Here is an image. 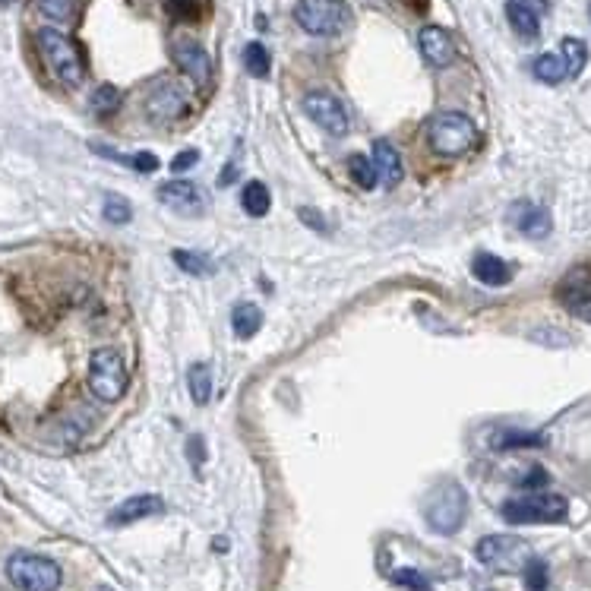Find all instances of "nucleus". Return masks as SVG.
Here are the masks:
<instances>
[{
    "label": "nucleus",
    "mask_w": 591,
    "mask_h": 591,
    "mask_svg": "<svg viewBox=\"0 0 591 591\" xmlns=\"http://www.w3.org/2000/svg\"><path fill=\"white\" fill-rule=\"evenodd\" d=\"M174 263L190 275H212V260L203 253H190V250H174Z\"/></svg>",
    "instance_id": "29"
},
{
    "label": "nucleus",
    "mask_w": 591,
    "mask_h": 591,
    "mask_svg": "<svg viewBox=\"0 0 591 591\" xmlns=\"http://www.w3.org/2000/svg\"><path fill=\"white\" fill-rule=\"evenodd\" d=\"M506 19L522 38H538L541 35V13L531 10L528 4H522V0H509V4H506Z\"/></svg>",
    "instance_id": "19"
},
{
    "label": "nucleus",
    "mask_w": 591,
    "mask_h": 591,
    "mask_svg": "<svg viewBox=\"0 0 591 591\" xmlns=\"http://www.w3.org/2000/svg\"><path fill=\"white\" fill-rule=\"evenodd\" d=\"M392 582H396L399 588H408V591H433L427 576L418 573V569H396V573H392Z\"/></svg>",
    "instance_id": "33"
},
{
    "label": "nucleus",
    "mask_w": 591,
    "mask_h": 591,
    "mask_svg": "<svg viewBox=\"0 0 591 591\" xmlns=\"http://www.w3.org/2000/svg\"><path fill=\"white\" fill-rule=\"evenodd\" d=\"M196 162H200V152H196V149H184V152H177L174 159H171V171H174V174H184V171H190Z\"/></svg>",
    "instance_id": "35"
},
{
    "label": "nucleus",
    "mask_w": 591,
    "mask_h": 591,
    "mask_svg": "<svg viewBox=\"0 0 591 591\" xmlns=\"http://www.w3.org/2000/svg\"><path fill=\"white\" fill-rule=\"evenodd\" d=\"M373 162H377L380 184H383V187H396V184L402 181V174H405V168H402V155H399V149L392 146V143H386V140H377V143H373Z\"/></svg>",
    "instance_id": "17"
},
{
    "label": "nucleus",
    "mask_w": 591,
    "mask_h": 591,
    "mask_svg": "<svg viewBox=\"0 0 591 591\" xmlns=\"http://www.w3.org/2000/svg\"><path fill=\"white\" fill-rule=\"evenodd\" d=\"M471 272H475L478 282H484L490 288L509 285V279H512L509 263L500 260V256H494V253H475V260H471Z\"/></svg>",
    "instance_id": "18"
},
{
    "label": "nucleus",
    "mask_w": 591,
    "mask_h": 591,
    "mask_svg": "<svg viewBox=\"0 0 591 591\" xmlns=\"http://www.w3.org/2000/svg\"><path fill=\"white\" fill-rule=\"evenodd\" d=\"M509 222H512V228H519L525 238H531V241L547 238L550 228H554V222H550V212L535 206V203H516L509 209Z\"/></svg>",
    "instance_id": "16"
},
{
    "label": "nucleus",
    "mask_w": 591,
    "mask_h": 591,
    "mask_svg": "<svg viewBox=\"0 0 591 591\" xmlns=\"http://www.w3.org/2000/svg\"><path fill=\"white\" fill-rule=\"evenodd\" d=\"M348 174H351V181L358 184L361 190H367V193L380 184L377 162H373L370 155H361V152H351L348 155Z\"/></svg>",
    "instance_id": "21"
},
{
    "label": "nucleus",
    "mask_w": 591,
    "mask_h": 591,
    "mask_svg": "<svg viewBox=\"0 0 591 591\" xmlns=\"http://www.w3.org/2000/svg\"><path fill=\"white\" fill-rule=\"evenodd\" d=\"M159 203L168 206L177 215H187V219H196V215L206 212V196L203 190L190 184V181H168L159 187Z\"/></svg>",
    "instance_id": "12"
},
{
    "label": "nucleus",
    "mask_w": 591,
    "mask_h": 591,
    "mask_svg": "<svg viewBox=\"0 0 591 591\" xmlns=\"http://www.w3.org/2000/svg\"><path fill=\"white\" fill-rule=\"evenodd\" d=\"M241 206H244V212L250 215V219H263V215L269 212V206H272V193H269V187L260 184V181L244 184V190H241Z\"/></svg>",
    "instance_id": "22"
},
{
    "label": "nucleus",
    "mask_w": 591,
    "mask_h": 591,
    "mask_svg": "<svg viewBox=\"0 0 591 591\" xmlns=\"http://www.w3.org/2000/svg\"><path fill=\"white\" fill-rule=\"evenodd\" d=\"M187 108H190L187 95L174 83H159L146 98V111L155 117V121H174V117L187 114Z\"/></svg>",
    "instance_id": "14"
},
{
    "label": "nucleus",
    "mask_w": 591,
    "mask_h": 591,
    "mask_svg": "<svg viewBox=\"0 0 591 591\" xmlns=\"http://www.w3.org/2000/svg\"><path fill=\"white\" fill-rule=\"evenodd\" d=\"M102 215H105V219H108L111 225H127V222L133 219V209H130V203L124 200V196L111 193V196H105Z\"/></svg>",
    "instance_id": "30"
},
{
    "label": "nucleus",
    "mask_w": 591,
    "mask_h": 591,
    "mask_svg": "<svg viewBox=\"0 0 591 591\" xmlns=\"http://www.w3.org/2000/svg\"><path fill=\"white\" fill-rule=\"evenodd\" d=\"M168 10L177 19H193L196 16V0H168Z\"/></svg>",
    "instance_id": "36"
},
{
    "label": "nucleus",
    "mask_w": 591,
    "mask_h": 591,
    "mask_svg": "<svg viewBox=\"0 0 591 591\" xmlns=\"http://www.w3.org/2000/svg\"><path fill=\"white\" fill-rule=\"evenodd\" d=\"M7 579L19 591H57L64 582L61 566L42 554H29V550H16L7 560Z\"/></svg>",
    "instance_id": "4"
},
{
    "label": "nucleus",
    "mask_w": 591,
    "mask_h": 591,
    "mask_svg": "<svg viewBox=\"0 0 591 591\" xmlns=\"http://www.w3.org/2000/svg\"><path fill=\"white\" fill-rule=\"evenodd\" d=\"M522 4H528L531 10H538V13H547L550 10V0H522Z\"/></svg>",
    "instance_id": "39"
},
{
    "label": "nucleus",
    "mask_w": 591,
    "mask_h": 591,
    "mask_svg": "<svg viewBox=\"0 0 591 591\" xmlns=\"http://www.w3.org/2000/svg\"><path fill=\"white\" fill-rule=\"evenodd\" d=\"M0 4H10V0H0Z\"/></svg>",
    "instance_id": "40"
},
{
    "label": "nucleus",
    "mask_w": 591,
    "mask_h": 591,
    "mask_svg": "<svg viewBox=\"0 0 591 591\" xmlns=\"http://www.w3.org/2000/svg\"><path fill=\"white\" fill-rule=\"evenodd\" d=\"M304 114L332 136H345L351 130L348 108L332 92H307L304 95Z\"/></svg>",
    "instance_id": "10"
},
{
    "label": "nucleus",
    "mask_w": 591,
    "mask_h": 591,
    "mask_svg": "<svg viewBox=\"0 0 591 591\" xmlns=\"http://www.w3.org/2000/svg\"><path fill=\"white\" fill-rule=\"evenodd\" d=\"M171 57L174 64L181 67L193 86H209L212 83V57L206 54V48L200 42H190V38H177V42L171 45Z\"/></svg>",
    "instance_id": "11"
},
{
    "label": "nucleus",
    "mask_w": 591,
    "mask_h": 591,
    "mask_svg": "<svg viewBox=\"0 0 591 591\" xmlns=\"http://www.w3.org/2000/svg\"><path fill=\"white\" fill-rule=\"evenodd\" d=\"M519 484L525 487V490H535V487H544L547 484V471L544 468H528V475L525 478H519Z\"/></svg>",
    "instance_id": "37"
},
{
    "label": "nucleus",
    "mask_w": 591,
    "mask_h": 591,
    "mask_svg": "<svg viewBox=\"0 0 591 591\" xmlns=\"http://www.w3.org/2000/svg\"><path fill=\"white\" fill-rule=\"evenodd\" d=\"M244 67H247L250 76H256V80H263V76H269V67H272L269 51H266L260 42H250V45L244 48Z\"/></svg>",
    "instance_id": "28"
},
{
    "label": "nucleus",
    "mask_w": 591,
    "mask_h": 591,
    "mask_svg": "<svg viewBox=\"0 0 591 591\" xmlns=\"http://www.w3.org/2000/svg\"><path fill=\"white\" fill-rule=\"evenodd\" d=\"M187 389H190V399L196 402V405H209V399H212V370H209V364H193L190 367V373H187Z\"/></svg>",
    "instance_id": "24"
},
{
    "label": "nucleus",
    "mask_w": 591,
    "mask_h": 591,
    "mask_svg": "<svg viewBox=\"0 0 591 591\" xmlns=\"http://www.w3.org/2000/svg\"><path fill=\"white\" fill-rule=\"evenodd\" d=\"M560 54H563V61H566L569 76H579L582 67L588 64V48H585L582 38H563V51Z\"/></svg>",
    "instance_id": "27"
},
{
    "label": "nucleus",
    "mask_w": 591,
    "mask_h": 591,
    "mask_svg": "<svg viewBox=\"0 0 591 591\" xmlns=\"http://www.w3.org/2000/svg\"><path fill=\"white\" fill-rule=\"evenodd\" d=\"M569 512L566 497L560 494H525L516 500H506L500 506V516L509 525H541V522H563Z\"/></svg>",
    "instance_id": "6"
},
{
    "label": "nucleus",
    "mask_w": 591,
    "mask_h": 591,
    "mask_svg": "<svg viewBox=\"0 0 591 591\" xmlns=\"http://www.w3.org/2000/svg\"><path fill=\"white\" fill-rule=\"evenodd\" d=\"M98 155H108V159L114 162H121V165H130L133 171H140V174H152V171H159V159H155L152 152H133V155H124V152H114V149H105V146H92Z\"/></svg>",
    "instance_id": "25"
},
{
    "label": "nucleus",
    "mask_w": 591,
    "mask_h": 591,
    "mask_svg": "<svg viewBox=\"0 0 591 591\" xmlns=\"http://www.w3.org/2000/svg\"><path fill=\"white\" fill-rule=\"evenodd\" d=\"M231 329H234V336L244 339V342L253 339L256 332L263 329V310L256 304H250V301L238 304V307H234V313H231Z\"/></svg>",
    "instance_id": "20"
},
{
    "label": "nucleus",
    "mask_w": 591,
    "mask_h": 591,
    "mask_svg": "<svg viewBox=\"0 0 591 591\" xmlns=\"http://www.w3.org/2000/svg\"><path fill=\"white\" fill-rule=\"evenodd\" d=\"M525 588L528 591H547V563L531 557V563L525 566Z\"/></svg>",
    "instance_id": "34"
},
{
    "label": "nucleus",
    "mask_w": 591,
    "mask_h": 591,
    "mask_svg": "<svg viewBox=\"0 0 591 591\" xmlns=\"http://www.w3.org/2000/svg\"><path fill=\"white\" fill-rule=\"evenodd\" d=\"M98 591H111V588H98Z\"/></svg>",
    "instance_id": "41"
},
{
    "label": "nucleus",
    "mask_w": 591,
    "mask_h": 591,
    "mask_svg": "<svg viewBox=\"0 0 591 591\" xmlns=\"http://www.w3.org/2000/svg\"><path fill=\"white\" fill-rule=\"evenodd\" d=\"M294 19H298V26L310 35L336 38L351 26V10L342 0H298Z\"/></svg>",
    "instance_id": "5"
},
{
    "label": "nucleus",
    "mask_w": 591,
    "mask_h": 591,
    "mask_svg": "<svg viewBox=\"0 0 591 591\" xmlns=\"http://www.w3.org/2000/svg\"><path fill=\"white\" fill-rule=\"evenodd\" d=\"M528 446H544V437H538V433H519V430L494 433V449H528Z\"/></svg>",
    "instance_id": "26"
},
{
    "label": "nucleus",
    "mask_w": 591,
    "mask_h": 591,
    "mask_svg": "<svg viewBox=\"0 0 591 591\" xmlns=\"http://www.w3.org/2000/svg\"><path fill=\"white\" fill-rule=\"evenodd\" d=\"M38 48H42V57H45V64L51 67V73L64 86L76 89L83 83V76H86L83 57H80L76 45L70 42L61 29H38Z\"/></svg>",
    "instance_id": "3"
},
{
    "label": "nucleus",
    "mask_w": 591,
    "mask_h": 591,
    "mask_svg": "<svg viewBox=\"0 0 591 591\" xmlns=\"http://www.w3.org/2000/svg\"><path fill=\"white\" fill-rule=\"evenodd\" d=\"M424 519L437 535H456L468 519V494L459 481H443L424 500Z\"/></svg>",
    "instance_id": "1"
},
{
    "label": "nucleus",
    "mask_w": 591,
    "mask_h": 591,
    "mask_svg": "<svg viewBox=\"0 0 591 591\" xmlns=\"http://www.w3.org/2000/svg\"><path fill=\"white\" fill-rule=\"evenodd\" d=\"M35 4L48 19H54V23H67L76 13V0H35Z\"/></svg>",
    "instance_id": "31"
},
{
    "label": "nucleus",
    "mask_w": 591,
    "mask_h": 591,
    "mask_svg": "<svg viewBox=\"0 0 591 591\" xmlns=\"http://www.w3.org/2000/svg\"><path fill=\"white\" fill-rule=\"evenodd\" d=\"M531 73H535L538 80H541V83H547V86H557V83H563L566 76H569L563 54H541L538 61L531 64Z\"/></svg>",
    "instance_id": "23"
},
{
    "label": "nucleus",
    "mask_w": 591,
    "mask_h": 591,
    "mask_svg": "<svg viewBox=\"0 0 591 591\" xmlns=\"http://www.w3.org/2000/svg\"><path fill=\"white\" fill-rule=\"evenodd\" d=\"M475 557L497 573H525V566L531 563V547L516 538V535H487L478 541Z\"/></svg>",
    "instance_id": "7"
},
{
    "label": "nucleus",
    "mask_w": 591,
    "mask_h": 591,
    "mask_svg": "<svg viewBox=\"0 0 591 591\" xmlns=\"http://www.w3.org/2000/svg\"><path fill=\"white\" fill-rule=\"evenodd\" d=\"M89 389L102 402H117L127 392V367L114 348H98L89 358Z\"/></svg>",
    "instance_id": "8"
},
{
    "label": "nucleus",
    "mask_w": 591,
    "mask_h": 591,
    "mask_svg": "<svg viewBox=\"0 0 591 591\" xmlns=\"http://www.w3.org/2000/svg\"><path fill=\"white\" fill-rule=\"evenodd\" d=\"M117 105H121V92H117L114 86H102L92 92V111L95 114H111L117 111Z\"/></svg>",
    "instance_id": "32"
},
{
    "label": "nucleus",
    "mask_w": 591,
    "mask_h": 591,
    "mask_svg": "<svg viewBox=\"0 0 591 591\" xmlns=\"http://www.w3.org/2000/svg\"><path fill=\"white\" fill-rule=\"evenodd\" d=\"M301 219H304V222H307L310 228H317V231H329L320 212H313V209H301Z\"/></svg>",
    "instance_id": "38"
},
{
    "label": "nucleus",
    "mask_w": 591,
    "mask_h": 591,
    "mask_svg": "<svg viewBox=\"0 0 591 591\" xmlns=\"http://www.w3.org/2000/svg\"><path fill=\"white\" fill-rule=\"evenodd\" d=\"M557 301L576 320L591 323V266H573L557 282Z\"/></svg>",
    "instance_id": "9"
},
{
    "label": "nucleus",
    "mask_w": 591,
    "mask_h": 591,
    "mask_svg": "<svg viewBox=\"0 0 591 591\" xmlns=\"http://www.w3.org/2000/svg\"><path fill=\"white\" fill-rule=\"evenodd\" d=\"M418 48H421V57L430 64V67H449L452 57H456V45H452V35L443 29V26H424L418 32Z\"/></svg>",
    "instance_id": "13"
},
{
    "label": "nucleus",
    "mask_w": 591,
    "mask_h": 591,
    "mask_svg": "<svg viewBox=\"0 0 591 591\" xmlns=\"http://www.w3.org/2000/svg\"><path fill=\"white\" fill-rule=\"evenodd\" d=\"M165 512V500L155 497V494H140V497H127L121 506L111 509L108 525H133V522H143L149 516H162Z\"/></svg>",
    "instance_id": "15"
},
{
    "label": "nucleus",
    "mask_w": 591,
    "mask_h": 591,
    "mask_svg": "<svg viewBox=\"0 0 591 591\" xmlns=\"http://www.w3.org/2000/svg\"><path fill=\"white\" fill-rule=\"evenodd\" d=\"M427 140L433 152L446 155V159H456V155H465L478 143V127L462 111H440L427 127Z\"/></svg>",
    "instance_id": "2"
}]
</instances>
